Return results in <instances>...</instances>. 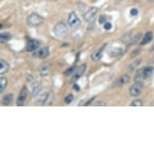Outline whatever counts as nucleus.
Here are the masks:
<instances>
[{
    "instance_id": "f257e3e1",
    "label": "nucleus",
    "mask_w": 154,
    "mask_h": 154,
    "mask_svg": "<svg viewBox=\"0 0 154 154\" xmlns=\"http://www.w3.org/2000/svg\"><path fill=\"white\" fill-rule=\"evenodd\" d=\"M45 19L36 13H32L27 17V23L30 27H37L44 23Z\"/></svg>"
},
{
    "instance_id": "f03ea898",
    "label": "nucleus",
    "mask_w": 154,
    "mask_h": 154,
    "mask_svg": "<svg viewBox=\"0 0 154 154\" xmlns=\"http://www.w3.org/2000/svg\"><path fill=\"white\" fill-rule=\"evenodd\" d=\"M53 33L57 37H64L68 33V27L62 21L58 22L57 23H56L53 28Z\"/></svg>"
},
{
    "instance_id": "7ed1b4c3",
    "label": "nucleus",
    "mask_w": 154,
    "mask_h": 154,
    "mask_svg": "<svg viewBox=\"0 0 154 154\" xmlns=\"http://www.w3.org/2000/svg\"><path fill=\"white\" fill-rule=\"evenodd\" d=\"M80 23H81V20L74 11H72L69 14L68 24L69 25V27L77 28L80 25Z\"/></svg>"
},
{
    "instance_id": "20e7f679",
    "label": "nucleus",
    "mask_w": 154,
    "mask_h": 154,
    "mask_svg": "<svg viewBox=\"0 0 154 154\" xmlns=\"http://www.w3.org/2000/svg\"><path fill=\"white\" fill-rule=\"evenodd\" d=\"M142 90H143V85H142L141 82H136L131 86L129 91H130V94L132 97H137L140 94Z\"/></svg>"
},
{
    "instance_id": "39448f33",
    "label": "nucleus",
    "mask_w": 154,
    "mask_h": 154,
    "mask_svg": "<svg viewBox=\"0 0 154 154\" xmlns=\"http://www.w3.org/2000/svg\"><path fill=\"white\" fill-rule=\"evenodd\" d=\"M27 96H28V89L25 86H23V88L21 89L20 94H19L17 101H16V105L17 106H23V103H24V101L26 100Z\"/></svg>"
},
{
    "instance_id": "423d86ee",
    "label": "nucleus",
    "mask_w": 154,
    "mask_h": 154,
    "mask_svg": "<svg viewBox=\"0 0 154 154\" xmlns=\"http://www.w3.org/2000/svg\"><path fill=\"white\" fill-rule=\"evenodd\" d=\"M41 42L37 40H30L28 41L27 45H26V51L28 52H33V51L37 50L40 48Z\"/></svg>"
},
{
    "instance_id": "0eeeda50",
    "label": "nucleus",
    "mask_w": 154,
    "mask_h": 154,
    "mask_svg": "<svg viewBox=\"0 0 154 154\" xmlns=\"http://www.w3.org/2000/svg\"><path fill=\"white\" fill-rule=\"evenodd\" d=\"M97 11H98V8H96V7H91V8H90V9H89V10L85 13V14H84L83 15L84 20L86 21V22L91 21V20L95 16Z\"/></svg>"
},
{
    "instance_id": "6e6552de",
    "label": "nucleus",
    "mask_w": 154,
    "mask_h": 154,
    "mask_svg": "<svg viewBox=\"0 0 154 154\" xmlns=\"http://www.w3.org/2000/svg\"><path fill=\"white\" fill-rule=\"evenodd\" d=\"M49 54V48L48 47H44V48H41L40 49H38L35 53H34V56L38 57V58L41 59H45L47 57Z\"/></svg>"
},
{
    "instance_id": "1a4fd4ad",
    "label": "nucleus",
    "mask_w": 154,
    "mask_h": 154,
    "mask_svg": "<svg viewBox=\"0 0 154 154\" xmlns=\"http://www.w3.org/2000/svg\"><path fill=\"white\" fill-rule=\"evenodd\" d=\"M86 66L84 64L82 66H79L78 68H76L74 73H73V80H77L79 79V78H81L82 76L83 75L85 71H86Z\"/></svg>"
},
{
    "instance_id": "9d476101",
    "label": "nucleus",
    "mask_w": 154,
    "mask_h": 154,
    "mask_svg": "<svg viewBox=\"0 0 154 154\" xmlns=\"http://www.w3.org/2000/svg\"><path fill=\"white\" fill-rule=\"evenodd\" d=\"M129 80H130L129 76L125 74V75H123L121 76V77H119V79H117L116 81L115 85H116V87H121V86H124L125 84L128 83V82H129Z\"/></svg>"
},
{
    "instance_id": "9b49d317",
    "label": "nucleus",
    "mask_w": 154,
    "mask_h": 154,
    "mask_svg": "<svg viewBox=\"0 0 154 154\" xmlns=\"http://www.w3.org/2000/svg\"><path fill=\"white\" fill-rule=\"evenodd\" d=\"M105 46H103L102 48H99L98 50L94 51L92 54H91V59L93 61H99V59L101 58L103 56V51Z\"/></svg>"
},
{
    "instance_id": "f8f14e48",
    "label": "nucleus",
    "mask_w": 154,
    "mask_h": 154,
    "mask_svg": "<svg viewBox=\"0 0 154 154\" xmlns=\"http://www.w3.org/2000/svg\"><path fill=\"white\" fill-rule=\"evenodd\" d=\"M153 38V34L152 32H148L144 35V36L142 39L141 42H140V45H147V44L150 43Z\"/></svg>"
},
{
    "instance_id": "ddd939ff",
    "label": "nucleus",
    "mask_w": 154,
    "mask_h": 154,
    "mask_svg": "<svg viewBox=\"0 0 154 154\" xmlns=\"http://www.w3.org/2000/svg\"><path fill=\"white\" fill-rule=\"evenodd\" d=\"M8 70H9V64L3 59H1L0 60V74L8 73Z\"/></svg>"
},
{
    "instance_id": "4468645a",
    "label": "nucleus",
    "mask_w": 154,
    "mask_h": 154,
    "mask_svg": "<svg viewBox=\"0 0 154 154\" xmlns=\"http://www.w3.org/2000/svg\"><path fill=\"white\" fill-rule=\"evenodd\" d=\"M50 73V68L48 64H43L40 68V73L42 77H46Z\"/></svg>"
},
{
    "instance_id": "2eb2a0df",
    "label": "nucleus",
    "mask_w": 154,
    "mask_h": 154,
    "mask_svg": "<svg viewBox=\"0 0 154 154\" xmlns=\"http://www.w3.org/2000/svg\"><path fill=\"white\" fill-rule=\"evenodd\" d=\"M123 53V49L121 48H114L110 50L109 52V56L111 57H119Z\"/></svg>"
},
{
    "instance_id": "dca6fc26",
    "label": "nucleus",
    "mask_w": 154,
    "mask_h": 154,
    "mask_svg": "<svg viewBox=\"0 0 154 154\" xmlns=\"http://www.w3.org/2000/svg\"><path fill=\"white\" fill-rule=\"evenodd\" d=\"M142 62V59L141 58H139V59H137V60H135V61L132 62V63H131L130 65H129L128 68V69L129 72H133L138 67V66L141 64Z\"/></svg>"
},
{
    "instance_id": "f3484780",
    "label": "nucleus",
    "mask_w": 154,
    "mask_h": 154,
    "mask_svg": "<svg viewBox=\"0 0 154 154\" xmlns=\"http://www.w3.org/2000/svg\"><path fill=\"white\" fill-rule=\"evenodd\" d=\"M153 71L154 69L152 66H148V67H145V68L143 69V73H144V79H149V78H150L152 75Z\"/></svg>"
},
{
    "instance_id": "a211bd4d",
    "label": "nucleus",
    "mask_w": 154,
    "mask_h": 154,
    "mask_svg": "<svg viewBox=\"0 0 154 154\" xmlns=\"http://www.w3.org/2000/svg\"><path fill=\"white\" fill-rule=\"evenodd\" d=\"M13 99H14V95H13L12 94H6V95L3 97V105H5V106L10 105V104L12 103Z\"/></svg>"
},
{
    "instance_id": "6ab92c4d",
    "label": "nucleus",
    "mask_w": 154,
    "mask_h": 154,
    "mask_svg": "<svg viewBox=\"0 0 154 154\" xmlns=\"http://www.w3.org/2000/svg\"><path fill=\"white\" fill-rule=\"evenodd\" d=\"M12 35L9 32H2L0 34V41L2 43H6L11 39Z\"/></svg>"
},
{
    "instance_id": "aec40b11",
    "label": "nucleus",
    "mask_w": 154,
    "mask_h": 154,
    "mask_svg": "<svg viewBox=\"0 0 154 154\" xmlns=\"http://www.w3.org/2000/svg\"><path fill=\"white\" fill-rule=\"evenodd\" d=\"M144 73H143V69H140V70H137V72L135 74V77H134V80L136 82H142V81L144 80Z\"/></svg>"
},
{
    "instance_id": "412c9836",
    "label": "nucleus",
    "mask_w": 154,
    "mask_h": 154,
    "mask_svg": "<svg viewBox=\"0 0 154 154\" xmlns=\"http://www.w3.org/2000/svg\"><path fill=\"white\" fill-rule=\"evenodd\" d=\"M53 93L48 94L45 96V99L43 100L44 105H45V106H48V105H51V104H52V103H53Z\"/></svg>"
},
{
    "instance_id": "4be33fe9",
    "label": "nucleus",
    "mask_w": 154,
    "mask_h": 154,
    "mask_svg": "<svg viewBox=\"0 0 154 154\" xmlns=\"http://www.w3.org/2000/svg\"><path fill=\"white\" fill-rule=\"evenodd\" d=\"M32 87L33 94H34V95H37L41 91V86H40L39 83L36 82L32 84Z\"/></svg>"
},
{
    "instance_id": "5701e85b",
    "label": "nucleus",
    "mask_w": 154,
    "mask_h": 154,
    "mask_svg": "<svg viewBox=\"0 0 154 154\" xmlns=\"http://www.w3.org/2000/svg\"><path fill=\"white\" fill-rule=\"evenodd\" d=\"M7 86H8V80L4 77H2L0 79V92H3L5 91Z\"/></svg>"
},
{
    "instance_id": "b1692460",
    "label": "nucleus",
    "mask_w": 154,
    "mask_h": 154,
    "mask_svg": "<svg viewBox=\"0 0 154 154\" xmlns=\"http://www.w3.org/2000/svg\"><path fill=\"white\" fill-rule=\"evenodd\" d=\"M132 39V35H131V32H127L126 34H124V36L122 37V41L124 43H128V42H130Z\"/></svg>"
},
{
    "instance_id": "393cba45",
    "label": "nucleus",
    "mask_w": 154,
    "mask_h": 154,
    "mask_svg": "<svg viewBox=\"0 0 154 154\" xmlns=\"http://www.w3.org/2000/svg\"><path fill=\"white\" fill-rule=\"evenodd\" d=\"M141 53V49L140 48H137V49H135L131 53V55H130V57L131 58H135L136 57H137L138 55H140Z\"/></svg>"
},
{
    "instance_id": "a878e982",
    "label": "nucleus",
    "mask_w": 154,
    "mask_h": 154,
    "mask_svg": "<svg viewBox=\"0 0 154 154\" xmlns=\"http://www.w3.org/2000/svg\"><path fill=\"white\" fill-rule=\"evenodd\" d=\"M143 105V102L140 99H136L131 103L130 106H140Z\"/></svg>"
},
{
    "instance_id": "bb28decb",
    "label": "nucleus",
    "mask_w": 154,
    "mask_h": 154,
    "mask_svg": "<svg viewBox=\"0 0 154 154\" xmlns=\"http://www.w3.org/2000/svg\"><path fill=\"white\" fill-rule=\"evenodd\" d=\"M75 69H76V66H73V67L69 68L68 69H66V72H65V75L69 76V75H71V74H73V73H74Z\"/></svg>"
},
{
    "instance_id": "cd10ccee",
    "label": "nucleus",
    "mask_w": 154,
    "mask_h": 154,
    "mask_svg": "<svg viewBox=\"0 0 154 154\" xmlns=\"http://www.w3.org/2000/svg\"><path fill=\"white\" fill-rule=\"evenodd\" d=\"M73 100V94H69L65 98V103L66 104H69L71 103Z\"/></svg>"
},
{
    "instance_id": "c85d7f7f",
    "label": "nucleus",
    "mask_w": 154,
    "mask_h": 154,
    "mask_svg": "<svg viewBox=\"0 0 154 154\" xmlns=\"http://www.w3.org/2000/svg\"><path fill=\"white\" fill-rule=\"evenodd\" d=\"M106 20H107V16L105 15H102L99 16V22L100 24H103V23H106Z\"/></svg>"
},
{
    "instance_id": "c756f323",
    "label": "nucleus",
    "mask_w": 154,
    "mask_h": 154,
    "mask_svg": "<svg viewBox=\"0 0 154 154\" xmlns=\"http://www.w3.org/2000/svg\"><path fill=\"white\" fill-rule=\"evenodd\" d=\"M138 13H139V11H138V10H137V8H132V9L130 11V14H131V15H132V16H136V15H138Z\"/></svg>"
},
{
    "instance_id": "7c9ffc66",
    "label": "nucleus",
    "mask_w": 154,
    "mask_h": 154,
    "mask_svg": "<svg viewBox=\"0 0 154 154\" xmlns=\"http://www.w3.org/2000/svg\"><path fill=\"white\" fill-rule=\"evenodd\" d=\"M111 28H112V24L110 22H106V23H104V28L106 30H111Z\"/></svg>"
},
{
    "instance_id": "2f4dec72",
    "label": "nucleus",
    "mask_w": 154,
    "mask_h": 154,
    "mask_svg": "<svg viewBox=\"0 0 154 154\" xmlns=\"http://www.w3.org/2000/svg\"><path fill=\"white\" fill-rule=\"evenodd\" d=\"M73 89H74L76 91H78V92H79V91H80V90H81L80 86H79L78 84H76V83L73 85Z\"/></svg>"
},
{
    "instance_id": "473e14b6",
    "label": "nucleus",
    "mask_w": 154,
    "mask_h": 154,
    "mask_svg": "<svg viewBox=\"0 0 154 154\" xmlns=\"http://www.w3.org/2000/svg\"><path fill=\"white\" fill-rule=\"evenodd\" d=\"M94 99H95V97H92V98L91 99V100L87 102V103L85 104V106H88V105H91V103H92V101H93V100H94Z\"/></svg>"
},
{
    "instance_id": "72a5a7b5",
    "label": "nucleus",
    "mask_w": 154,
    "mask_h": 154,
    "mask_svg": "<svg viewBox=\"0 0 154 154\" xmlns=\"http://www.w3.org/2000/svg\"><path fill=\"white\" fill-rule=\"evenodd\" d=\"M106 104L103 102H98V103H96L95 106H105Z\"/></svg>"
},
{
    "instance_id": "f704fd0d",
    "label": "nucleus",
    "mask_w": 154,
    "mask_h": 154,
    "mask_svg": "<svg viewBox=\"0 0 154 154\" xmlns=\"http://www.w3.org/2000/svg\"><path fill=\"white\" fill-rule=\"evenodd\" d=\"M149 2H150V3H152V2H154V0H148Z\"/></svg>"
},
{
    "instance_id": "c9c22d12",
    "label": "nucleus",
    "mask_w": 154,
    "mask_h": 154,
    "mask_svg": "<svg viewBox=\"0 0 154 154\" xmlns=\"http://www.w3.org/2000/svg\"><path fill=\"white\" fill-rule=\"evenodd\" d=\"M151 106H154V101L152 102V103H151Z\"/></svg>"
},
{
    "instance_id": "e433bc0d",
    "label": "nucleus",
    "mask_w": 154,
    "mask_h": 154,
    "mask_svg": "<svg viewBox=\"0 0 154 154\" xmlns=\"http://www.w3.org/2000/svg\"><path fill=\"white\" fill-rule=\"evenodd\" d=\"M54 1H57V0H54Z\"/></svg>"
}]
</instances>
